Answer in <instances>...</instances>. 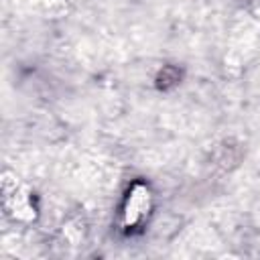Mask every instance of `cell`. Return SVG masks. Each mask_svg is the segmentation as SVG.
<instances>
[{"mask_svg": "<svg viewBox=\"0 0 260 260\" xmlns=\"http://www.w3.org/2000/svg\"><path fill=\"white\" fill-rule=\"evenodd\" d=\"M148 213H150V193H148L146 185L136 183L128 191V197L124 203V211H122L124 228L132 232L136 225H140L146 219Z\"/></svg>", "mask_w": 260, "mask_h": 260, "instance_id": "cell-1", "label": "cell"}]
</instances>
